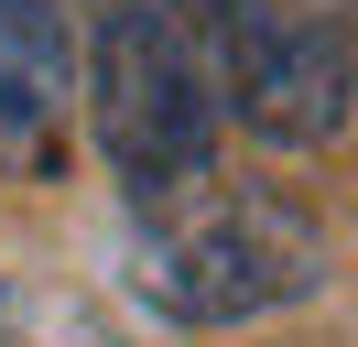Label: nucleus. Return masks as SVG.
<instances>
[{
    "label": "nucleus",
    "instance_id": "obj_1",
    "mask_svg": "<svg viewBox=\"0 0 358 347\" xmlns=\"http://www.w3.org/2000/svg\"><path fill=\"white\" fill-rule=\"evenodd\" d=\"M326 282V239L271 185H228L217 163L185 185L131 195V293L174 325H239L271 304H304Z\"/></svg>",
    "mask_w": 358,
    "mask_h": 347
},
{
    "label": "nucleus",
    "instance_id": "obj_2",
    "mask_svg": "<svg viewBox=\"0 0 358 347\" xmlns=\"http://www.w3.org/2000/svg\"><path fill=\"white\" fill-rule=\"evenodd\" d=\"M87 120L120 185L152 195L217 163V0H87Z\"/></svg>",
    "mask_w": 358,
    "mask_h": 347
},
{
    "label": "nucleus",
    "instance_id": "obj_3",
    "mask_svg": "<svg viewBox=\"0 0 358 347\" xmlns=\"http://www.w3.org/2000/svg\"><path fill=\"white\" fill-rule=\"evenodd\" d=\"M217 98L250 141H326L358 108V55L336 22L293 11V0H217Z\"/></svg>",
    "mask_w": 358,
    "mask_h": 347
},
{
    "label": "nucleus",
    "instance_id": "obj_4",
    "mask_svg": "<svg viewBox=\"0 0 358 347\" xmlns=\"http://www.w3.org/2000/svg\"><path fill=\"white\" fill-rule=\"evenodd\" d=\"M76 108L66 0H0V174H55Z\"/></svg>",
    "mask_w": 358,
    "mask_h": 347
},
{
    "label": "nucleus",
    "instance_id": "obj_5",
    "mask_svg": "<svg viewBox=\"0 0 358 347\" xmlns=\"http://www.w3.org/2000/svg\"><path fill=\"white\" fill-rule=\"evenodd\" d=\"M348 55H358V33H348Z\"/></svg>",
    "mask_w": 358,
    "mask_h": 347
}]
</instances>
